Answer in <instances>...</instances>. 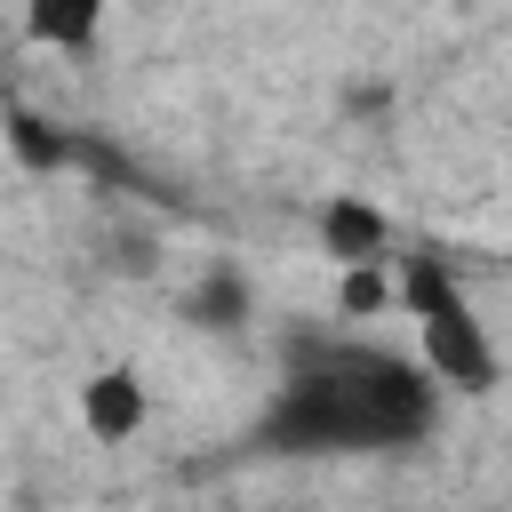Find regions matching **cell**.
<instances>
[{
	"instance_id": "1",
	"label": "cell",
	"mask_w": 512,
	"mask_h": 512,
	"mask_svg": "<svg viewBox=\"0 0 512 512\" xmlns=\"http://www.w3.org/2000/svg\"><path fill=\"white\" fill-rule=\"evenodd\" d=\"M440 424V376L376 344H296L280 400L264 408V448H416Z\"/></svg>"
},
{
	"instance_id": "5",
	"label": "cell",
	"mask_w": 512,
	"mask_h": 512,
	"mask_svg": "<svg viewBox=\"0 0 512 512\" xmlns=\"http://www.w3.org/2000/svg\"><path fill=\"white\" fill-rule=\"evenodd\" d=\"M104 24V0H24V32L40 48H88Z\"/></svg>"
},
{
	"instance_id": "6",
	"label": "cell",
	"mask_w": 512,
	"mask_h": 512,
	"mask_svg": "<svg viewBox=\"0 0 512 512\" xmlns=\"http://www.w3.org/2000/svg\"><path fill=\"white\" fill-rule=\"evenodd\" d=\"M0 136L32 160V168H64L72 160V144H64V128H48V120H32V112H0Z\"/></svg>"
},
{
	"instance_id": "2",
	"label": "cell",
	"mask_w": 512,
	"mask_h": 512,
	"mask_svg": "<svg viewBox=\"0 0 512 512\" xmlns=\"http://www.w3.org/2000/svg\"><path fill=\"white\" fill-rule=\"evenodd\" d=\"M400 304L416 312L424 368L440 376V392H488V384H496V344H488L472 296L456 288V272H448L440 256H408V264H400Z\"/></svg>"
},
{
	"instance_id": "7",
	"label": "cell",
	"mask_w": 512,
	"mask_h": 512,
	"mask_svg": "<svg viewBox=\"0 0 512 512\" xmlns=\"http://www.w3.org/2000/svg\"><path fill=\"white\" fill-rule=\"evenodd\" d=\"M184 312H192L200 328H232V320L248 312V288H240V272H216L208 288H192V296H184Z\"/></svg>"
},
{
	"instance_id": "3",
	"label": "cell",
	"mask_w": 512,
	"mask_h": 512,
	"mask_svg": "<svg viewBox=\"0 0 512 512\" xmlns=\"http://www.w3.org/2000/svg\"><path fill=\"white\" fill-rule=\"evenodd\" d=\"M144 376L136 368H96L88 384H80V424L96 432V440H136L144 432Z\"/></svg>"
},
{
	"instance_id": "4",
	"label": "cell",
	"mask_w": 512,
	"mask_h": 512,
	"mask_svg": "<svg viewBox=\"0 0 512 512\" xmlns=\"http://www.w3.org/2000/svg\"><path fill=\"white\" fill-rule=\"evenodd\" d=\"M320 248L336 264H368V256L392 248V216L368 208V200H352V192H336V200H320Z\"/></svg>"
}]
</instances>
